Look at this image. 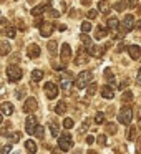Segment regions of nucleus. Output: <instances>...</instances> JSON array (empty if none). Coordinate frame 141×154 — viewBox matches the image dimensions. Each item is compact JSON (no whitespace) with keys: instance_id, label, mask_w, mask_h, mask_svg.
Returning <instances> with one entry per match:
<instances>
[{"instance_id":"f3484780","label":"nucleus","mask_w":141,"mask_h":154,"mask_svg":"<svg viewBox=\"0 0 141 154\" xmlns=\"http://www.w3.org/2000/svg\"><path fill=\"white\" fill-rule=\"evenodd\" d=\"M101 96H103L105 100H111V98H114L113 88H111V86H108V85H105V86L101 88Z\"/></svg>"},{"instance_id":"f03ea898","label":"nucleus","mask_w":141,"mask_h":154,"mask_svg":"<svg viewBox=\"0 0 141 154\" xmlns=\"http://www.w3.org/2000/svg\"><path fill=\"white\" fill-rule=\"evenodd\" d=\"M58 147L61 151H70L73 147V137L70 133H63L58 136Z\"/></svg>"},{"instance_id":"a878e982","label":"nucleus","mask_w":141,"mask_h":154,"mask_svg":"<svg viewBox=\"0 0 141 154\" xmlns=\"http://www.w3.org/2000/svg\"><path fill=\"white\" fill-rule=\"evenodd\" d=\"M126 7H128L126 0H120V2H116V4H114V10H116V12H123Z\"/></svg>"},{"instance_id":"5fc2aeb1","label":"nucleus","mask_w":141,"mask_h":154,"mask_svg":"<svg viewBox=\"0 0 141 154\" xmlns=\"http://www.w3.org/2000/svg\"><path fill=\"white\" fill-rule=\"evenodd\" d=\"M75 154H81V152H80V151H77V152H75Z\"/></svg>"},{"instance_id":"c756f323","label":"nucleus","mask_w":141,"mask_h":154,"mask_svg":"<svg viewBox=\"0 0 141 154\" xmlns=\"http://www.w3.org/2000/svg\"><path fill=\"white\" fill-rule=\"evenodd\" d=\"M95 123H96V124H103L105 123V114L101 113V111L95 114Z\"/></svg>"},{"instance_id":"864d4df0","label":"nucleus","mask_w":141,"mask_h":154,"mask_svg":"<svg viewBox=\"0 0 141 154\" xmlns=\"http://www.w3.org/2000/svg\"><path fill=\"white\" fill-rule=\"evenodd\" d=\"M4 123V119H2V113H0V124Z\"/></svg>"},{"instance_id":"cd10ccee","label":"nucleus","mask_w":141,"mask_h":154,"mask_svg":"<svg viewBox=\"0 0 141 154\" xmlns=\"http://www.w3.org/2000/svg\"><path fill=\"white\" fill-rule=\"evenodd\" d=\"M121 100H123L124 103H131V101H133V93H131V91H124V93L121 94Z\"/></svg>"},{"instance_id":"b1692460","label":"nucleus","mask_w":141,"mask_h":154,"mask_svg":"<svg viewBox=\"0 0 141 154\" xmlns=\"http://www.w3.org/2000/svg\"><path fill=\"white\" fill-rule=\"evenodd\" d=\"M105 78H106L108 80V86H110V85H114V76H113V73H111V70H105Z\"/></svg>"},{"instance_id":"20e7f679","label":"nucleus","mask_w":141,"mask_h":154,"mask_svg":"<svg viewBox=\"0 0 141 154\" xmlns=\"http://www.w3.org/2000/svg\"><path fill=\"white\" fill-rule=\"evenodd\" d=\"M7 76H8V81H12V83H15V81H18L22 78V70L18 66H14V65H10V66L7 68Z\"/></svg>"},{"instance_id":"f257e3e1","label":"nucleus","mask_w":141,"mask_h":154,"mask_svg":"<svg viewBox=\"0 0 141 154\" xmlns=\"http://www.w3.org/2000/svg\"><path fill=\"white\" fill-rule=\"evenodd\" d=\"M91 80H93V71L85 70V71H81V73L77 76V80H75V86H77L78 90H85V88L91 83Z\"/></svg>"},{"instance_id":"2f4dec72","label":"nucleus","mask_w":141,"mask_h":154,"mask_svg":"<svg viewBox=\"0 0 141 154\" xmlns=\"http://www.w3.org/2000/svg\"><path fill=\"white\" fill-rule=\"evenodd\" d=\"M63 126L67 128V129H71V128L75 126V123H73V119H71V118H67V119L63 121Z\"/></svg>"},{"instance_id":"aec40b11","label":"nucleus","mask_w":141,"mask_h":154,"mask_svg":"<svg viewBox=\"0 0 141 154\" xmlns=\"http://www.w3.org/2000/svg\"><path fill=\"white\" fill-rule=\"evenodd\" d=\"M108 35V30L105 27H98L96 28V33H95V38H96V40H101V38H105Z\"/></svg>"},{"instance_id":"f8f14e48","label":"nucleus","mask_w":141,"mask_h":154,"mask_svg":"<svg viewBox=\"0 0 141 154\" xmlns=\"http://www.w3.org/2000/svg\"><path fill=\"white\" fill-rule=\"evenodd\" d=\"M40 33H42V37L48 38L53 33V23H42L40 25Z\"/></svg>"},{"instance_id":"f704fd0d","label":"nucleus","mask_w":141,"mask_h":154,"mask_svg":"<svg viewBox=\"0 0 141 154\" xmlns=\"http://www.w3.org/2000/svg\"><path fill=\"white\" fill-rule=\"evenodd\" d=\"M43 133H45V131H43V128H42V126H37V129H35V136H37V137H40V139H42V137H43Z\"/></svg>"},{"instance_id":"7c9ffc66","label":"nucleus","mask_w":141,"mask_h":154,"mask_svg":"<svg viewBox=\"0 0 141 154\" xmlns=\"http://www.w3.org/2000/svg\"><path fill=\"white\" fill-rule=\"evenodd\" d=\"M134 137H136V128L130 126V129H128V139H130V141H134Z\"/></svg>"},{"instance_id":"a19ab883","label":"nucleus","mask_w":141,"mask_h":154,"mask_svg":"<svg viewBox=\"0 0 141 154\" xmlns=\"http://www.w3.org/2000/svg\"><path fill=\"white\" fill-rule=\"evenodd\" d=\"M86 17L90 18V20H95V18L98 17V12H96V10H90V12H88V15H86Z\"/></svg>"},{"instance_id":"bb28decb","label":"nucleus","mask_w":141,"mask_h":154,"mask_svg":"<svg viewBox=\"0 0 141 154\" xmlns=\"http://www.w3.org/2000/svg\"><path fill=\"white\" fill-rule=\"evenodd\" d=\"M116 131H118L116 123H108L106 124V133L108 134H116Z\"/></svg>"},{"instance_id":"412c9836","label":"nucleus","mask_w":141,"mask_h":154,"mask_svg":"<svg viewBox=\"0 0 141 154\" xmlns=\"http://www.w3.org/2000/svg\"><path fill=\"white\" fill-rule=\"evenodd\" d=\"M43 75L45 73L42 70H33V71H32V80H33V81H42Z\"/></svg>"},{"instance_id":"49530a36","label":"nucleus","mask_w":141,"mask_h":154,"mask_svg":"<svg viewBox=\"0 0 141 154\" xmlns=\"http://www.w3.org/2000/svg\"><path fill=\"white\" fill-rule=\"evenodd\" d=\"M17 98H18V100H22V98H24V90H18L17 91Z\"/></svg>"},{"instance_id":"9d476101","label":"nucleus","mask_w":141,"mask_h":154,"mask_svg":"<svg viewBox=\"0 0 141 154\" xmlns=\"http://www.w3.org/2000/svg\"><path fill=\"white\" fill-rule=\"evenodd\" d=\"M27 55L28 58H32V60H35V58L40 57V47H38L37 43H30L27 48Z\"/></svg>"},{"instance_id":"6ab92c4d","label":"nucleus","mask_w":141,"mask_h":154,"mask_svg":"<svg viewBox=\"0 0 141 154\" xmlns=\"http://www.w3.org/2000/svg\"><path fill=\"white\" fill-rule=\"evenodd\" d=\"M10 53V43H7V42H0V55L2 57H5V55Z\"/></svg>"},{"instance_id":"8fccbe9b","label":"nucleus","mask_w":141,"mask_h":154,"mask_svg":"<svg viewBox=\"0 0 141 154\" xmlns=\"http://www.w3.org/2000/svg\"><path fill=\"white\" fill-rule=\"evenodd\" d=\"M50 14H52V17H53V18H57V17H58V15H60V14H58V12H55V10H52V12H50Z\"/></svg>"},{"instance_id":"09e8293b","label":"nucleus","mask_w":141,"mask_h":154,"mask_svg":"<svg viewBox=\"0 0 141 154\" xmlns=\"http://www.w3.org/2000/svg\"><path fill=\"white\" fill-rule=\"evenodd\" d=\"M126 86H128V83H126V81H123V83H120V90H124Z\"/></svg>"},{"instance_id":"423d86ee","label":"nucleus","mask_w":141,"mask_h":154,"mask_svg":"<svg viewBox=\"0 0 141 154\" xmlns=\"http://www.w3.org/2000/svg\"><path fill=\"white\" fill-rule=\"evenodd\" d=\"M121 28H123V35L131 32L134 28V15H126L121 22Z\"/></svg>"},{"instance_id":"a211bd4d","label":"nucleus","mask_w":141,"mask_h":154,"mask_svg":"<svg viewBox=\"0 0 141 154\" xmlns=\"http://www.w3.org/2000/svg\"><path fill=\"white\" fill-rule=\"evenodd\" d=\"M25 149H27V154H37V144L32 139L25 141Z\"/></svg>"},{"instance_id":"6e6552de","label":"nucleus","mask_w":141,"mask_h":154,"mask_svg":"<svg viewBox=\"0 0 141 154\" xmlns=\"http://www.w3.org/2000/svg\"><path fill=\"white\" fill-rule=\"evenodd\" d=\"M37 119H35V116H28L27 119H25V131H27L28 134H33L35 133V129H37Z\"/></svg>"},{"instance_id":"e433bc0d","label":"nucleus","mask_w":141,"mask_h":154,"mask_svg":"<svg viewBox=\"0 0 141 154\" xmlns=\"http://www.w3.org/2000/svg\"><path fill=\"white\" fill-rule=\"evenodd\" d=\"M81 42H83L85 47H90V45H91V40H90V37H88V35H81Z\"/></svg>"},{"instance_id":"c9c22d12","label":"nucleus","mask_w":141,"mask_h":154,"mask_svg":"<svg viewBox=\"0 0 141 154\" xmlns=\"http://www.w3.org/2000/svg\"><path fill=\"white\" fill-rule=\"evenodd\" d=\"M57 42H50V43H48V51H50V53H55V51H57Z\"/></svg>"},{"instance_id":"a18cd8bd","label":"nucleus","mask_w":141,"mask_h":154,"mask_svg":"<svg viewBox=\"0 0 141 154\" xmlns=\"http://www.w3.org/2000/svg\"><path fill=\"white\" fill-rule=\"evenodd\" d=\"M136 83L141 85V68H139V71H138V75H136Z\"/></svg>"},{"instance_id":"ddd939ff","label":"nucleus","mask_w":141,"mask_h":154,"mask_svg":"<svg viewBox=\"0 0 141 154\" xmlns=\"http://www.w3.org/2000/svg\"><path fill=\"white\" fill-rule=\"evenodd\" d=\"M0 111H2V114H5V116H10V114L14 113V104L5 101V103L0 104Z\"/></svg>"},{"instance_id":"4468645a","label":"nucleus","mask_w":141,"mask_h":154,"mask_svg":"<svg viewBox=\"0 0 141 154\" xmlns=\"http://www.w3.org/2000/svg\"><path fill=\"white\" fill-rule=\"evenodd\" d=\"M86 61H88V53H86V50H85V48L80 47V50H78V58L75 60V63L81 65V63H86Z\"/></svg>"},{"instance_id":"ea45409f","label":"nucleus","mask_w":141,"mask_h":154,"mask_svg":"<svg viewBox=\"0 0 141 154\" xmlns=\"http://www.w3.org/2000/svg\"><path fill=\"white\" fill-rule=\"evenodd\" d=\"M10 151H12V146L7 144V146H4L2 149H0V154H10Z\"/></svg>"},{"instance_id":"5701e85b","label":"nucleus","mask_w":141,"mask_h":154,"mask_svg":"<svg viewBox=\"0 0 141 154\" xmlns=\"http://www.w3.org/2000/svg\"><path fill=\"white\" fill-rule=\"evenodd\" d=\"M110 10H111L110 5H108L105 0H101V2H100V12H101V14H105V15H108V14H110Z\"/></svg>"},{"instance_id":"58836bf2","label":"nucleus","mask_w":141,"mask_h":154,"mask_svg":"<svg viewBox=\"0 0 141 154\" xmlns=\"http://www.w3.org/2000/svg\"><path fill=\"white\" fill-rule=\"evenodd\" d=\"M20 136H22L20 133H14L10 136V141H12V143H18V141H20Z\"/></svg>"},{"instance_id":"1a4fd4ad","label":"nucleus","mask_w":141,"mask_h":154,"mask_svg":"<svg viewBox=\"0 0 141 154\" xmlns=\"http://www.w3.org/2000/svg\"><path fill=\"white\" fill-rule=\"evenodd\" d=\"M60 57H61V63H63V65H67L68 61H70V58H71V48H70V45H68V43H63V45H61V53H60Z\"/></svg>"},{"instance_id":"de8ad7c7","label":"nucleus","mask_w":141,"mask_h":154,"mask_svg":"<svg viewBox=\"0 0 141 154\" xmlns=\"http://www.w3.org/2000/svg\"><path fill=\"white\" fill-rule=\"evenodd\" d=\"M93 141H95L93 136H88V137H86V143H88V144H93Z\"/></svg>"},{"instance_id":"603ef678","label":"nucleus","mask_w":141,"mask_h":154,"mask_svg":"<svg viewBox=\"0 0 141 154\" xmlns=\"http://www.w3.org/2000/svg\"><path fill=\"white\" fill-rule=\"evenodd\" d=\"M124 50V45L121 43V45H118V51H123Z\"/></svg>"},{"instance_id":"7ed1b4c3","label":"nucleus","mask_w":141,"mask_h":154,"mask_svg":"<svg viewBox=\"0 0 141 154\" xmlns=\"http://www.w3.org/2000/svg\"><path fill=\"white\" fill-rule=\"evenodd\" d=\"M131 119H133V109H131L130 106L121 108L120 114H118V121H120L121 124H124V126H130Z\"/></svg>"},{"instance_id":"9b49d317","label":"nucleus","mask_w":141,"mask_h":154,"mask_svg":"<svg viewBox=\"0 0 141 154\" xmlns=\"http://www.w3.org/2000/svg\"><path fill=\"white\" fill-rule=\"evenodd\" d=\"M128 53H130L131 60H139L141 58V48L138 47V45H131V47H128Z\"/></svg>"},{"instance_id":"2eb2a0df","label":"nucleus","mask_w":141,"mask_h":154,"mask_svg":"<svg viewBox=\"0 0 141 154\" xmlns=\"http://www.w3.org/2000/svg\"><path fill=\"white\" fill-rule=\"evenodd\" d=\"M50 8H52L50 7V2H47L45 5H38V7L32 8V15H35V17H37V15H42L45 10H50Z\"/></svg>"},{"instance_id":"dca6fc26","label":"nucleus","mask_w":141,"mask_h":154,"mask_svg":"<svg viewBox=\"0 0 141 154\" xmlns=\"http://www.w3.org/2000/svg\"><path fill=\"white\" fill-rule=\"evenodd\" d=\"M108 30L110 32H116V30H120V20L118 18H114V17H111V18H108Z\"/></svg>"},{"instance_id":"79ce46f5","label":"nucleus","mask_w":141,"mask_h":154,"mask_svg":"<svg viewBox=\"0 0 141 154\" xmlns=\"http://www.w3.org/2000/svg\"><path fill=\"white\" fill-rule=\"evenodd\" d=\"M70 85H71V83H70V80H61V88H63L65 91H67L68 88H70Z\"/></svg>"},{"instance_id":"c85d7f7f","label":"nucleus","mask_w":141,"mask_h":154,"mask_svg":"<svg viewBox=\"0 0 141 154\" xmlns=\"http://www.w3.org/2000/svg\"><path fill=\"white\" fill-rule=\"evenodd\" d=\"M81 32H83V35L90 33L91 32V23L90 22H83V23H81Z\"/></svg>"},{"instance_id":"393cba45","label":"nucleus","mask_w":141,"mask_h":154,"mask_svg":"<svg viewBox=\"0 0 141 154\" xmlns=\"http://www.w3.org/2000/svg\"><path fill=\"white\" fill-rule=\"evenodd\" d=\"M55 111H57V114H65V111H67V104H65V101H60V103L57 104V108H55Z\"/></svg>"},{"instance_id":"37998d69","label":"nucleus","mask_w":141,"mask_h":154,"mask_svg":"<svg viewBox=\"0 0 141 154\" xmlns=\"http://www.w3.org/2000/svg\"><path fill=\"white\" fill-rule=\"evenodd\" d=\"M126 5H128V7H131V8H134L138 5V0H126Z\"/></svg>"},{"instance_id":"4d7b16f0","label":"nucleus","mask_w":141,"mask_h":154,"mask_svg":"<svg viewBox=\"0 0 141 154\" xmlns=\"http://www.w3.org/2000/svg\"><path fill=\"white\" fill-rule=\"evenodd\" d=\"M90 154H93V151H90Z\"/></svg>"},{"instance_id":"4be33fe9","label":"nucleus","mask_w":141,"mask_h":154,"mask_svg":"<svg viewBox=\"0 0 141 154\" xmlns=\"http://www.w3.org/2000/svg\"><path fill=\"white\" fill-rule=\"evenodd\" d=\"M50 131H52L53 136H60V126H58V123L52 121V123H50Z\"/></svg>"},{"instance_id":"6e6d98bb","label":"nucleus","mask_w":141,"mask_h":154,"mask_svg":"<svg viewBox=\"0 0 141 154\" xmlns=\"http://www.w3.org/2000/svg\"><path fill=\"white\" fill-rule=\"evenodd\" d=\"M139 128H141V119H139Z\"/></svg>"},{"instance_id":"72a5a7b5","label":"nucleus","mask_w":141,"mask_h":154,"mask_svg":"<svg viewBox=\"0 0 141 154\" xmlns=\"http://www.w3.org/2000/svg\"><path fill=\"white\" fill-rule=\"evenodd\" d=\"M4 33L7 35L8 38H15V30H14V28H5Z\"/></svg>"},{"instance_id":"4c0bfd02","label":"nucleus","mask_w":141,"mask_h":154,"mask_svg":"<svg viewBox=\"0 0 141 154\" xmlns=\"http://www.w3.org/2000/svg\"><path fill=\"white\" fill-rule=\"evenodd\" d=\"M86 88H88V96H91V94H93L95 91H96V85H95V83H90Z\"/></svg>"},{"instance_id":"39448f33","label":"nucleus","mask_w":141,"mask_h":154,"mask_svg":"<svg viewBox=\"0 0 141 154\" xmlns=\"http://www.w3.org/2000/svg\"><path fill=\"white\" fill-rule=\"evenodd\" d=\"M43 90H45V94H47L48 100H53V98L58 96V86L53 83V81H48V83H45Z\"/></svg>"},{"instance_id":"c03bdc74","label":"nucleus","mask_w":141,"mask_h":154,"mask_svg":"<svg viewBox=\"0 0 141 154\" xmlns=\"http://www.w3.org/2000/svg\"><path fill=\"white\" fill-rule=\"evenodd\" d=\"M88 126H90V121H85V124L80 128V133H85V131L88 129Z\"/></svg>"},{"instance_id":"3c124183","label":"nucleus","mask_w":141,"mask_h":154,"mask_svg":"<svg viewBox=\"0 0 141 154\" xmlns=\"http://www.w3.org/2000/svg\"><path fill=\"white\" fill-rule=\"evenodd\" d=\"M91 0H81V5H90Z\"/></svg>"},{"instance_id":"473e14b6","label":"nucleus","mask_w":141,"mask_h":154,"mask_svg":"<svg viewBox=\"0 0 141 154\" xmlns=\"http://www.w3.org/2000/svg\"><path fill=\"white\" fill-rule=\"evenodd\" d=\"M96 143L100 144V146H106V136H105V134H100V136L96 137Z\"/></svg>"},{"instance_id":"0eeeda50","label":"nucleus","mask_w":141,"mask_h":154,"mask_svg":"<svg viewBox=\"0 0 141 154\" xmlns=\"http://www.w3.org/2000/svg\"><path fill=\"white\" fill-rule=\"evenodd\" d=\"M37 108H38L37 100L33 96H28V100L24 103V111L25 113H33V111H37Z\"/></svg>"}]
</instances>
